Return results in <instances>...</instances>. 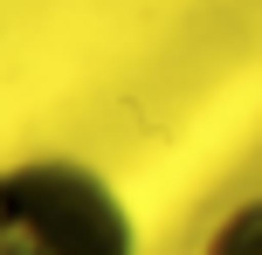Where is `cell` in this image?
Returning a JSON list of instances; mask_svg holds the SVG:
<instances>
[{"mask_svg": "<svg viewBox=\"0 0 262 255\" xmlns=\"http://www.w3.org/2000/svg\"><path fill=\"white\" fill-rule=\"evenodd\" d=\"M200 255H262V193L242 200V207H228V214L214 221V235H207Z\"/></svg>", "mask_w": 262, "mask_h": 255, "instance_id": "obj_2", "label": "cell"}, {"mask_svg": "<svg viewBox=\"0 0 262 255\" xmlns=\"http://www.w3.org/2000/svg\"><path fill=\"white\" fill-rule=\"evenodd\" d=\"M0 255H138V221L97 166L28 152L0 166Z\"/></svg>", "mask_w": 262, "mask_h": 255, "instance_id": "obj_1", "label": "cell"}]
</instances>
